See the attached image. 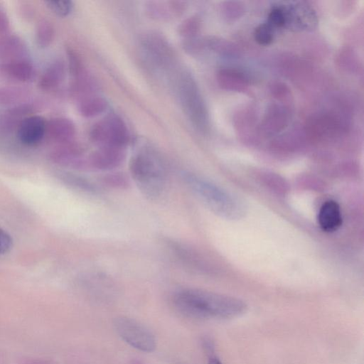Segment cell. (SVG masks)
Instances as JSON below:
<instances>
[{
	"mask_svg": "<svg viewBox=\"0 0 364 364\" xmlns=\"http://www.w3.org/2000/svg\"><path fill=\"white\" fill-rule=\"evenodd\" d=\"M175 86L184 114L197 131L207 134L210 129L208 111L195 78L188 71L182 70L176 76Z\"/></svg>",
	"mask_w": 364,
	"mask_h": 364,
	"instance_id": "obj_4",
	"label": "cell"
},
{
	"mask_svg": "<svg viewBox=\"0 0 364 364\" xmlns=\"http://www.w3.org/2000/svg\"><path fill=\"white\" fill-rule=\"evenodd\" d=\"M201 22L196 16H190L184 19L178 26L179 36L183 39L192 38L198 36L200 29Z\"/></svg>",
	"mask_w": 364,
	"mask_h": 364,
	"instance_id": "obj_24",
	"label": "cell"
},
{
	"mask_svg": "<svg viewBox=\"0 0 364 364\" xmlns=\"http://www.w3.org/2000/svg\"><path fill=\"white\" fill-rule=\"evenodd\" d=\"M202 346L205 353L208 355L215 353V345L213 341L208 337L203 338L202 341Z\"/></svg>",
	"mask_w": 364,
	"mask_h": 364,
	"instance_id": "obj_32",
	"label": "cell"
},
{
	"mask_svg": "<svg viewBox=\"0 0 364 364\" xmlns=\"http://www.w3.org/2000/svg\"><path fill=\"white\" fill-rule=\"evenodd\" d=\"M165 242L172 255L186 267L200 272L205 269L203 258L190 246L175 240Z\"/></svg>",
	"mask_w": 364,
	"mask_h": 364,
	"instance_id": "obj_12",
	"label": "cell"
},
{
	"mask_svg": "<svg viewBox=\"0 0 364 364\" xmlns=\"http://www.w3.org/2000/svg\"><path fill=\"white\" fill-rule=\"evenodd\" d=\"M139 43L144 55L154 67L161 70L173 67L176 61L175 52L161 33L145 32L141 36Z\"/></svg>",
	"mask_w": 364,
	"mask_h": 364,
	"instance_id": "obj_7",
	"label": "cell"
},
{
	"mask_svg": "<svg viewBox=\"0 0 364 364\" xmlns=\"http://www.w3.org/2000/svg\"><path fill=\"white\" fill-rule=\"evenodd\" d=\"M68 69L70 74L75 80L82 75L83 68L79 55L72 48L67 49Z\"/></svg>",
	"mask_w": 364,
	"mask_h": 364,
	"instance_id": "obj_27",
	"label": "cell"
},
{
	"mask_svg": "<svg viewBox=\"0 0 364 364\" xmlns=\"http://www.w3.org/2000/svg\"><path fill=\"white\" fill-rule=\"evenodd\" d=\"M113 326L118 336L132 348L142 352L151 353L156 348L154 333L144 324L127 316H117Z\"/></svg>",
	"mask_w": 364,
	"mask_h": 364,
	"instance_id": "obj_5",
	"label": "cell"
},
{
	"mask_svg": "<svg viewBox=\"0 0 364 364\" xmlns=\"http://www.w3.org/2000/svg\"><path fill=\"white\" fill-rule=\"evenodd\" d=\"M285 28L294 31L313 30L317 25L314 10L303 2H287L282 4Z\"/></svg>",
	"mask_w": 364,
	"mask_h": 364,
	"instance_id": "obj_8",
	"label": "cell"
},
{
	"mask_svg": "<svg viewBox=\"0 0 364 364\" xmlns=\"http://www.w3.org/2000/svg\"><path fill=\"white\" fill-rule=\"evenodd\" d=\"M106 181L108 183V184L110 186L114 185L116 186H117L122 187L123 186L127 185L126 178L123 176H121V175L110 176L106 179Z\"/></svg>",
	"mask_w": 364,
	"mask_h": 364,
	"instance_id": "obj_31",
	"label": "cell"
},
{
	"mask_svg": "<svg viewBox=\"0 0 364 364\" xmlns=\"http://www.w3.org/2000/svg\"><path fill=\"white\" fill-rule=\"evenodd\" d=\"M28 48L18 36L6 34L0 37V63L27 58Z\"/></svg>",
	"mask_w": 364,
	"mask_h": 364,
	"instance_id": "obj_17",
	"label": "cell"
},
{
	"mask_svg": "<svg viewBox=\"0 0 364 364\" xmlns=\"http://www.w3.org/2000/svg\"><path fill=\"white\" fill-rule=\"evenodd\" d=\"M130 364H144V363L139 360L133 359L131 360Z\"/></svg>",
	"mask_w": 364,
	"mask_h": 364,
	"instance_id": "obj_34",
	"label": "cell"
},
{
	"mask_svg": "<svg viewBox=\"0 0 364 364\" xmlns=\"http://www.w3.org/2000/svg\"><path fill=\"white\" fill-rule=\"evenodd\" d=\"M46 122L40 115L32 114L26 117L16 129L18 141L26 146H37L46 136Z\"/></svg>",
	"mask_w": 364,
	"mask_h": 364,
	"instance_id": "obj_10",
	"label": "cell"
},
{
	"mask_svg": "<svg viewBox=\"0 0 364 364\" xmlns=\"http://www.w3.org/2000/svg\"><path fill=\"white\" fill-rule=\"evenodd\" d=\"M0 72L6 77L21 82L32 81L36 73L33 63L28 58L1 62Z\"/></svg>",
	"mask_w": 364,
	"mask_h": 364,
	"instance_id": "obj_13",
	"label": "cell"
},
{
	"mask_svg": "<svg viewBox=\"0 0 364 364\" xmlns=\"http://www.w3.org/2000/svg\"><path fill=\"white\" fill-rule=\"evenodd\" d=\"M13 245V240L11 235L0 228V255L7 253Z\"/></svg>",
	"mask_w": 364,
	"mask_h": 364,
	"instance_id": "obj_29",
	"label": "cell"
},
{
	"mask_svg": "<svg viewBox=\"0 0 364 364\" xmlns=\"http://www.w3.org/2000/svg\"><path fill=\"white\" fill-rule=\"evenodd\" d=\"M75 131V124L71 119L58 117L46 122V136L58 142L66 143L73 139Z\"/></svg>",
	"mask_w": 364,
	"mask_h": 364,
	"instance_id": "obj_18",
	"label": "cell"
},
{
	"mask_svg": "<svg viewBox=\"0 0 364 364\" xmlns=\"http://www.w3.org/2000/svg\"><path fill=\"white\" fill-rule=\"evenodd\" d=\"M219 86L226 90L243 92L250 85L248 76L240 70L223 68L217 73Z\"/></svg>",
	"mask_w": 364,
	"mask_h": 364,
	"instance_id": "obj_16",
	"label": "cell"
},
{
	"mask_svg": "<svg viewBox=\"0 0 364 364\" xmlns=\"http://www.w3.org/2000/svg\"><path fill=\"white\" fill-rule=\"evenodd\" d=\"M44 4L55 14L62 17L68 16L73 9V2L67 0H49Z\"/></svg>",
	"mask_w": 364,
	"mask_h": 364,
	"instance_id": "obj_26",
	"label": "cell"
},
{
	"mask_svg": "<svg viewBox=\"0 0 364 364\" xmlns=\"http://www.w3.org/2000/svg\"><path fill=\"white\" fill-rule=\"evenodd\" d=\"M183 181L189 191L215 215L228 220H238L246 213L244 202L214 182L191 172H184Z\"/></svg>",
	"mask_w": 364,
	"mask_h": 364,
	"instance_id": "obj_2",
	"label": "cell"
},
{
	"mask_svg": "<svg viewBox=\"0 0 364 364\" xmlns=\"http://www.w3.org/2000/svg\"><path fill=\"white\" fill-rule=\"evenodd\" d=\"M223 11L227 18H235L242 14L243 8L238 2H226Z\"/></svg>",
	"mask_w": 364,
	"mask_h": 364,
	"instance_id": "obj_28",
	"label": "cell"
},
{
	"mask_svg": "<svg viewBox=\"0 0 364 364\" xmlns=\"http://www.w3.org/2000/svg\"><path fill=\"white\" fill-rule=\"evenodd\" d=\"M126 156L125 148L99 146L90 156V164L95 169L107 171L120 166Z\"/></svg>",
	"mask_w": 364,
	"mask_h": 364,
	"instance_id": "obj_11",
	"label": "cell"
},
{
	"mask_svg": "<svg viewBox=\"0 0 364 364\" xmlns=\"http://www.w3.org/2000/svg\"><path fill=\"white\" fill-rule=\"evenodd\" d=\"M186 7V3L180 1H151L147 5L146 10L152 18L168 20L181 16Z\"/></svg>",
	"mask_w": 364,
	"mask_h": 364,
	"instance_id": "obj_19",
	"label": "cell"
},
{
	"mask_svg": "<svg viewBox=\"0 0 364 364\" xmlns=\"http://www.w3.org/2000/svg\"><path fill=\"white\" fill-rule=\"evenodd\" d=\"M337 116L323 113L312 117L306 125V134L315 138H329L343 134L344 124Z\"/></svg>",
	"mask_w": 364,
	"mask_h": 364,
	"instance_id": "obj_9",
	"label": "cell"
},
{
	"mask_svg": "<svg viewBox=\"0 0 364 364\" xmlns=\"http://www.w3.org/2000/svg\"><path fill=\"white\" fill-rule=\"evenodd\" d=\"M208 364H223L220 359L213 353L208 355Z\"/></svg>",
	"mask_w": 364,
	"mask_h": 364,
	"instance_id": "obj_33",
	"label": "cell"
},
{
	"mask_svg": "<svg viewBox=\"0 0 364 364\" xmlns=\"http://www.w3.org/2000/svg\"><path fill=\"white\" fill-rule=\"evenodd\" d=\"M131 176L146 198L155 200L164 193L168 181L166 165L160 156L148 148L134 154L129 161Z\"/></svg>",
	"mask_w": 364,
	"mask_h": 364,
	"instance_id": "obj_3",
	"label": "cell"
},
{
	"mask_svg": "<svg viewBox=\"0 0 364 364\" xmlns=\"http://www.w3.org/2000/svg\"><path fill=\"white\" fill-rule=\"evenodd\" d=\"M65 75V66L62 60L50 63L41 75L38 85L44 92H50L58 88Z\"/></svg>",
	"mask_w": 364,
	"mask_h": 364,
	"instance_id": "obj_20",
	"label": "cell"
},
{
	"mask_svg": "<svg viewBox=\"0 0 364 364\" xmlns=\"http://www.w3.org/2000/svg\"><path fill=\"white\" fill-rule=\"evenodd\" d=\"M29 90L23 87L8 85L0 87V103L15 106L25 102Z\"/></svg>",
	"mask_w": 364,
	"mask_h": 364,
	"instance_id": "obj_22",
	"label": "cell"
},
{
	"mask_svg": "<svg viewBox=\"0 0 364 364\" xmlns=\"http://www.w3.org/2000/svg\"><path fill=\"white\" fill-rule=\"evenodd\" d=\"M281 102L271 105L267 109L263 127L269 134L277 133L285 128L289 122L290 109Z\"/></svg>",
	"mask_w": 364,
	"mask_h": 364,
	"instance_id": "obj_15",
	"label": "cell"
},
{
	"mask_svg": "<svg viewBox=\"0 0 364 364\" xmlns=\"http://www.w3.org/2000/svg\"><path fill=\"white\" fill-rule=\"evenodd\" d=\"M55 31L53 25L46 19L40 21L36 28V41L39 47L45 48L52 44Z\"/></svg>",
	"mask_w": 364,
	"mask_h": 364,
	"instance_id": "obj_23",
	"label": "cell"
},
{
	"mask_svg": "<svg viewBox=\"0 0 364 364\" xmlns=\"http://www.w3.org/2000/svg\"><path fill=\"white\" fill-rule=\"evenodd\" d=\"M274 28L267 22L261 23L255 30V40L262 46L269 45L274 40Z\"/></svg>",
	"mask_w": 364,
	"mask_h": 364,
	"instance_id": "obj_25",
	"label": "cell"
},
{
	"mask_svg": "<svg viewBox=\"0 0 364 364\" xmlns=\"http://www.w3.org/2000/svg\"><path fill=\"white\" fill-rule=\"evenodd\" d=\"M10 22L6 14L0 9V37L8 34Z\"/></svg>",
	"mask_w": 364,
	"mask_h": 364,
	"instance_id": "obj_30",
	"label": "cell"
},
{
	"mask_svg": "<svg viewBox=\"0 0 364 364\" xmlns=\"http://www.w3.org/2000/svg\"><path fill=\"white\" fill-rule=\"evenodd\" d=\"M172 302L183 315L200 319L232 318L247 309L245 302L238 298L196 288L176 290Z\"/></svg>",
	"mask_w": 364,
	"mask_h": 364,
	"instance_id": "obj_1",
	"label": "cell"
},
{
	"mask_svg": "<svg viewBox=\"0 0 364 364\" xmlns=\"http://www.w3.org/2000/svg\"><path fill=\"white\" fill-rule=\"evenodd\" d=\"M317 221L320 228L324 232H332L338 230L343 223L338 203L333 200L325 201L318 210Z\"/></svg>",
	"mask_w": 364,
	"mask_h": 364,
	"instance_id": "obj_14",
	"label": "cell"
},
{
	"mask_svg": "<svg viewBox=\"0 0 364 364\" xmlns=\"http://www.w3.org/2000/svg\"><path fill=\"white\" fill-rule=\"evenodd\" d=\"M90 138L99 146L125 148L129 141V134L124 121L119 116L111 114L92 126Z\"/></svg>",
	"mask_w": 364,
	"mask_h": 364,
	"instance_id": "obj_6",
	"label": "cell"
},
{
	"mask_svg": "<svg viewBox=\"0 0 364 364\" xmlns=\"http://www.w3.org/2000/svg\"><path fill=\"white\" fill-rule=\"evenodd\" d=\"M107 107V101L102 97L95 95L84 97L77 105L79 113L87 118L95 117L102 114Z\"/></svg>",
	"mask_w": 364,
	"mask_h": 364,
	"instance_id": "obj_21",
	"label": "cell"
}]
</instances>
